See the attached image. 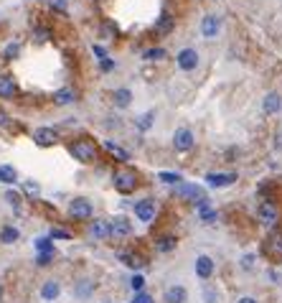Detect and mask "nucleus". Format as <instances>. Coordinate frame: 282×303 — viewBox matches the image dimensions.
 Listing matches in <instances>:
<instances>
[{
  "label": "nucleus",
  "mask_w": 282,
  "mask_h": 303,
  "mask_svg": "<svg viewBox=\"0 0 282 303\" xmlns=\"http://www.w3.org/2000/svg\"><path fill=\"white\" fill-rule=\"evenodd\" d=\"M112 184L120 194H130V191L138 189V171H133L127 166H120V168L112 171Z\"/></svg>",
  "instance_id": "obj_1"
},
{
  "label": "nucleus",
  "mask_w": 282,
  "mask_h": 303,
  "mask_svg": "<svg viewBox=\"0 0 282 303\" xmlns=\"http://www.w3.org/2000/svg\"><path fill=\"white\" fill-rule=\"evenodd\" d=\"M69 151L79 163H94L97 155H99L97 146H94V140H89V138H79V140H74Z\"/></svg>",
  "instance_id": "obj_2"
},
{
  "label": "nucleus",
  "mask_w": 282,
  "mask_h": 303,
  "mask_svg": "<svg viewBox=\"0 0 282 303\" xmlns=\"http://www.w3.org/2000/svg\"><path fill=\"white\" fill-rule=\"evenodd\" d=\"M257 217H259V222H262L265 227H275V225L280 222V209H277L275 201H262V204L257 207Z\"/></svg>",
  "instance_id": "obj_3"
},
{
  "label": "nucleus",
  "mask_w": 282,
  "mask_h": 303,
  "mask_svg": "<svg viewBox=\"0 0 282 303\" xmlns=\"http://www.w3.org/2000/svg\"><path fill=\"white\" fill-rule=\"evenodd\" d=\"M69 217L71 219H81V222L92 219V204L86 199H74L69 204Z\"/></svg>",
  "instance_id": "obj_4"
},
{
  "label": "nucleus",
  "mask_w": 282,
  "mask_h": 303,
  "mask_svg": "<svg viewBox=\"0 0 282 303\" xmlns=\"http://www.w3.org/2000/svg\"><path fill=\"white\" fill-rule=\"evenodd\" d=\"M176 194H178V196L191 199L193 204H199V201H204V199H206L204 189H201V186H196V184H178V186H176Z\"/></svg>",
  "instance_id": "obj_5"
},
{
  "label": "nucleus",
  "mask_w": 282,
  "mask_h": 303,
  "mask_svg": "<svg viewBox=\"0 0 282 303\" xmlns=\"http://www.w3.org/2000/svg\"><path fill=\"white\" fill-rule=\"evenodd\" d=\"M193 143H196V138H193V133L188 130V128H181V130H176V135H173V146H176V151L186 153L193 148Z\"/></svg>",
  "instance_id": "obj_6"
},
{
  "label": "nucleus",
  "mask_w": 282,
  "mask_h": 303,
  "mask_svg": "<svg viewBox=\"0 0 282 303\" xmlns=\"http://www.w3.org/2000/svg\"><path fill=\"white\" fill-rule=\"evenodd\" d=\"M176 62H178V67H181L183 72H193V69L199 67V51H196V49H183V51L176 56Z\"/></svg>",
  "instance_id": "obj_7"
},
{
  "label": "nucleus",
  "mask_w": 282,
  "mask_h": 303,
  "mask_svg": "<svg viewBox=\"0 0 282 303\" xmlns=\"http://www.w3.org/2000/svg\"><path fill=\"white\" fill-rule=\"evenodd\" d=\"M135 217L140 222H153L155 219V201L153 199H142L135 204Z\"/></svg>",
  "instance_id": "obj_8"
},
{
  "label": "nucleus",
  "mask_w": 282,
  "mask_h": 303,
  "mask_svg": "<svg viewBox=\"0 0 282 303\" xmlns=\"http://www.w3.org/2000/svg\"><path fill=\"white\" fill-rule=\"evenodd\" d=\"M219 31H221V18H219V15H206V18L201 21V33H204L206 38H216Z\"/></svg>",
  "instance_id": "obj_9"
},
{
  "label": "nucleus",
  "mask_w": 282,
  "mask_h": 303,
  "mask_svg": "<svg viewBox=\"0 0 282 303\" xmlns=\"http://www.w3.org/2000/svg\"><path fill=\"white\" fill-rule=\"evenodd\" d=\"M33 140L38 143V146H54L56 140H59V135H56V130L54 128H38L36 133H33Z\"/></svg>",
  "instance_id": "obj_10"
},
{
  "label": "nucleus",
  "mask_w": 282,
  "mask_h": 303,
  "mask_svg": "<svg viewBox=\"0 0 282 303\" xmlns=\"http://www.w3.org/2000/svg\"><path fill=\"white\" fill-rule=\"evenodd\" d=\"M213 273V260L209 255H199L196 257V275L201 278V280H209Z\"/></svg>",
  "instance_id": "obj_11"
},
{
  "label": "nucleus",
  "mask_w": 282,
  "mask_h": 303,
  "mask_svg": "<svg viewBox=\"0 0 282 303\" xmlns=\"http://www.w3.org/2000/svg\"><path fill=\"white\" fill-rule=\"evenodd\" d=\"M112 234V227H110V222H104V219H94L92 225H89V237H94V239H107Z\"/></svg>",
  "instance_id": "obj_12"
},
{
  "label": "nucleus",
  "mask_w": 282,
  "mask_h": 303,
  "mask_svg": "<svg viewBox=\"0 0 282 303\" xmlns=\"http://www.w3.org/2000/svg\"><path fill=\"white\" fill-rule=\"evenodd\" d=\"M206 181H209V186H213V189H224V186H231L236 181V173H209Z\"/></svg>",
  "instance_id": "obj_13"
},
{
  "label": "nucleus",
  "mask_w": 282,
  "mask_h": 303,
  "mask_svg": "<svg viewBox=\"0 0 282 303\" xmlns=\"http://www.w3.org/2000/svg\"><path fill=\"white\" fill-rule=\"evenodd\" d=\"M262 110H265L267 115H277L282 110V97L277 92H270V94L262 99Z\"/></svg>",
  "instance_id": "obj_14"
},
{
  "label": "nucleus",
  "mask_w": 282,
  "mask_h": 303,
  "mask_svg": "<svg viewBox=\"0 0 282 303\" xmlns=\"http://www.w3.org/2000/svg\"><path fill=\"white\" fill-rule=\"evenodd\" d=\"M110 227H112V234H117V237H130L133 234V225L125 217H115V222H110Z\"/></svg>",
  "instance_id": "obj_15"
},
{
  "label": "nucleus",
  "mask_w": 282,
  "mask_h": 303,
  "mask_svg": "<svg viewBox=\"0 0 282 303\" xmlns=\"http://www.w3.org/2000/svg\"><path fill=\"white\" fill-rule=\"evenodd\" d=\"M18 94V87H15V82H13V76H0V97L3 99H13Z\"/></svg>",
  "instance_id": "obj_16"
},
{
  "label": "nucleus",
  "mask_w": 282,
  "mask_h": 303,
  "mask_svg": "<svg viewBox=\"0 0 282 303\" xmlns=\"http://www.w3.org/2000/svg\"><path fill=\"white\" fill-rule=\"evenodd\" d=\"M165 303H186V298H188V293H186V288L183 286H170L168 291H165Z\"/></svg>",
  "instance_id": "obj_17"
},
{
  "label": "nucleus",
  "mask_w": 282,
  "mask_h": 303,
  "mask_svg": "<svg viewBox=\"0 0 282 303\" xmlns=\"http://www.w3.org/2000/svg\"><path fill=\"white\" fill-rule=\"evenodd\" d=\"M59 293H61V286H59L56 280H49V283H44V288H41V298H44V301H54V298H59Z\"/></svg>",
  "instance_id": "obj_18"
},
{
  "label": "nucleus",
  "mask_w": 282,
  "mask_h": 303,
  "mask_svg": "<svg viewBox=\"0 0 282 303\" xmlns=\"http://www.w3.org/2000/svg\"><path fill=\"white\" fill-rule=\"evenodd\" d=\"M265 247H267V252H270V255H277V257H282V232H272Z\"/></svg>",
  "instance_id": "obj_19"
},
{
  "label": "nucleus",
  "mask_w": 282,
  "mask_h": 303,
  "mask_svg": "<svg viewBox=\"0 0 282 303\" xmlns=\"http://www.w3.org/2000/svg\"><path fill=\"white\" fill-rule=\"evenodd\" d=\"M74 99H76V92H74L71 87H61V89L54 94V102H56V105H71Z\"/></svg>",
  "instance_id": "obj_20"
},
{
  "label": "nucleus",
  "mask_w": 282,
  "mask_h": 303,
  "mask_svg": "<svg viewBox=\"0 0 282 303\" xmlns=\"http://www.w3.org/2000/svg\"><path fill=\"white\" fill-rule=\"evenodd\" d=\"M155 247H158V252H170V250H176V237L163 234V237L155 239Z\"/></svg>",
  "instance_id": "obj_21"
},
{
  "label": "nucleus",
  "mask_w": 282,
  "mask_h": 303,
  "mask_svg": "<svg viewBox=\"0 0 282 303\" xmlns=\"http://www.w3.org/2000/svg\"><path fill=\"white\" fill-rule=\"evenodd\" d=\"M15 181H18L15 168H13V166H0V184L10 186V184H15Z\"/></svg>",
  "instance_id": "obj_22"
},
{
  "label": "nucleus",
  "mask_w": 282,
  "mask_h": 303,
  "mask_svg": "<svg viewBox=\"0 0 282 303\" xmlns=\"http://www.w3.org/2000/svg\"><path fill=\"white\" fill-rule=\"evenodd\" d=\"M112 99H115V105H117V107H127V105H130V99H133V92H130V89H115Z\"/></svg>",
  "instance_id": "obj_23"
},
{
  "label": "nucleus",
  "mask_w": 282,
  "mask_h": 303,
  "mask_svg": "<svg viewBox=\"0 0 282 303\" xmlns=\"http://www.w3.org/2000/svg\"><path fill=\"white\" fill-rule=\"evenodd\" d=\"M122 262H125L127 268L138 270V268L145 265V257H142V255H135V252H125V255H122Z\"/></svg>",
  "instance_id": "obj_24"
},
{
  "label": "nucleus",
  "mask_w": 282,
  "mask_h": 303,
  "mask_svg": "<svg viewBox=\"0 0 282 303\" xmlns=\"http://www.w3.org/2000/svg\"><path fill=\"white\" fill-rule=\"evenodd\" d=\"M18 237H20V232L15 227H3V232H0V242L3 245H13Z\"/></svg>",
  "instance_id": "obj_25"
},
{
  "label": "nucleus",
  "mask_w": 282,
  "mask_h": 303,
  "mask_svg": "<svg viewBox=\"0 0 282 303\" xmlns=\"http://www.w3.org/2000/svg\"><path fill=\"white\" fill-rule=\"evenodd\" d=\"M104 146H107V151L112 153V155H115V158H117V160H122V163H125V160H130V153H127V151H122V148H120V146H115V143H112V140H107V143H104Z\"/></svg>",
  "instance_id": "obj_26"
},
{
  "label": "nucleus",
  "mask_w": 282,
  "mask_h": 303,
  "mask_svg": "<svg viewBox=\"0 0 282 303\" xmlns=\"http://www.w3.org/2000/svg\"><path fill=\"white\" fill-rule=\"evenodd\" d=\"M170 28H173V18H170L168 13H165V15H160V21H158V26H155V33H160V36H163V33H168Z\"/></svg>",
  "instance_id": "obj_27"
},
{
  "label": "nucleus",
  "mask_w": 282,
  "mask_h": 303,
  "mask_svg": "<svg viewBox=\"0 0 282 303\" xmlns=\"http://www.w3.org/2000/svg\"><path fill=\"white\" fill-rule=\"evenodd\" d=\"M160 59H165V49L155 46V49H147L145 51V62H160Z\"/></svg>",
  "instance_id": "obj_28"
},
{
  "label": "nucleus",
  "mask_w": 282,
  "mask_h": 303,
  "mask_svg": "<svg viewBox=\"0 0 282 303\" xmlns=\"http://www.w3.org/2000/svg\"><path fill=\"white\" fill-rule=\"evenodd\" d=\"M153 117H155V112H145V115H140V117L135 120V125H138L140 130H150V128H153Z\"/></svg>",
  "instance_id": "obj_29"
},
{
  "label": "nucleus",
  "mask_w": 282,
  "mask_h": 303,
  "mask_svg": "<svg viewBox=\"0 0 282 303\" xmlns=\"http://www.w3.org/2000/svg\"><path fill=\"white\" fill-rule=\"evenodd\" d=\"M199 217H201V222H204V225H213V222L219 219V214H216L213 209H209V207L199 209Z\"/></svg>",
  "instance_id": "obj_30"
},
{
  "label": "nucleus",
  "mask_w": 282,
  "mask_h": 303,
  "mask_svg": "<svg viewBox=\"0 0 282 303\" xmlns=\"http://www.w3.org/2000/svg\"><path fill=\"white\" fill-rule=\"evenodd\" d=\"M36 250H38V252H54L51 237H38V239H36Z\"/></svg>",
  "instance_id": "obj_31"
},
{
  "label": "nucleus",
  "mask_w": 282,
  "mask_h": 303,
  "mask_svg": "<svg viewBox=\"0 0 282 303\" xmlns=\"http://www.w3.org/2000/svg\"><path fill=\"white\" fill-rule=\"evenodd\" d=\"M158 178H160V181H163V184H170V186H173V184H176V186H178V184H181V181H183V176H181V173H160V176H158Z\"/></svg>",
  "instance_id": "obj_32"
},
{
  "label": "nucleus",
  "mask_w": 282,
  "mask_h": 303,
  "mask_svg": "<svg viewBox=\"0 0 282 303\" xmlns=\"http://www.w3.org/2000/svg\"><path fill=\"white\" fill-rule=\"evenodd\" d=\"M92 291H94V283H89V280H81V283H79V288H76V293H79V296H89Z\"/></svg>",
  "instance_id": "obj_33"
},
{
  "label": "nucleus",
  "mask_w": 282,
  "mask_h": 303,
  "mask_svg": "<svg viewBox=\"0 0 282 303\" xmlns=\"http://www.w3.org/2000/svg\"><path fill=\"white\" fill-rule=\"evenodd\" d=\"M51 260H54V252H38V257H36V262H38L41 268H46Z\"/></svg>",
  "instance_id": "obj_34"
},
{
  "label": "nucleus",
  "mask_w": 282,
  "mask_h": 303,
  "mask_svg": "<svg viewBox=\"0 0 282 303\" xmlns=\"http://www.w3.org/2000/svg\"><path fill=\"white\" fill-rule=\"evenodd\" d=\"M18 51H20V46H18V44H8V46H5V59H15V56H18Z\"/></svg>",
  "instance_id": "obj_35"
},
{
  "label": "nucleus",
  "mask_w": 282,
  "mask_h": 303,
  "mask_svg": "<svg viewBox=\"0 0 282 303\" xmlns=\"http://www.w3.org/2000/svg\"><path fill=\"white\" fill-rule=\"evenodd\" d=\"M130 286H133V291H135V293H140L142 286H145V278H142V275H135V278L130 280Z\"/></svg>",
  "instance_id": "obj_36"
},
{
  "label": "nucleus",
  "mask_w": 282,
  "mask_h": 303,
  "mask_svg": "<svg viewBox=\"0 0 282 303\" xmlns=\"http://www.w3.org/2000/svg\"><path fill=\"white\" fill-rule=\"evenodd\" d=\"M49 36H51V33H49L46 28H36V31H33V38H36V41H49Z\"/></svg>",
  "instance_id": "obj_37"
},
{
  "label": "nucleus",
  "mask_w": 282,
  "mask_h": 303,
  "mask_svg": "<svg viewBox=\"0 0 282 303\" xmlns=\"http://www.w3.org/2000/svg\"><path fill=\"white\" fill-rule=\"evenodd\" d=\"M5 199L10 201V207H15V209L20 207V196H18V194H13V191H8V194H5Z\"/></svg>",
  "instance_id": "obj_38"
},
{
  "label": "nucleus",
  "mask_w": 282,
  "mask_h": 303,
  "mask_svg": "<svg viewBox=\"0 0 282 303\" xmlns=\"http://www.w3.org/2000/svg\"><path fill=\"white\" fill-rule=\"evenodd\" d=\"M133 303H153V296H147V293H135V298H133Z\"/></svg>",
  "instance_id": "obj_39"
},
{
  "label": "nucleus",
  "mask_w": 282,
  "mask_h": 303,
  "mask_svg": "<svg viewBox=\"0 0 282 303\" xmlns=\"http://www.w3.org/2000/svg\"><path fill=\"white\" fill-rule=\"evenodd\" d=\"M38 191H41V189H38V184H33V181H28V184H26V194L38 196Z\"/></svg>",
  "instance_id": "obj_40"
},
{
  "label": "nucleus",
  "mask_w": 282,
  "mask_h": 303,
  "mask_svg": "<svg viewBox=\"0 0 282 303\" xmlns=\"http://www.w3.org/2000/svg\"><path fill=\"white\" fill-rule=\"evenodd\" d=\"M51 239H69V232H64V229H51Z\"/></svg>",
  "instance_id": "obj_41"
},
{
  "label": "nucleus",
  "mask_w": 282,
  "mask_h": 303,
  "mask_svg": "<svg viewBox=\"0 0 282 303\" xmlns=\"http://www.w3.org/2000/svg\"><path fill=\"white\" fill-rule=\"evenodd\" d=\"M242 268H244V270H252V268H254V255H247V257L242 260Z\"/></svg>",
  "instance_id": "obj_42"
},
{
  "label": "nucleus",
  "mask_w": 282,
  "mask_h": 303,
  "mask_svg": "<svg viewBox=\"0 0 282 303\" xmlns=\"http://www.w3.org/2000/svg\"><path fill=\"white\" fill-rule=\"evenodd\" d=\"M102 69H104V72H110V69H115V64H112L110 59H102Z\"/></svg>",
  "instance_id": "obj_43"
},
{
  "label": "nucleus",
  "mask_w": 282,
  "mask_h": 303,
  "mask_svg": "<svg viewBox=\"0 0 282 303\" xmlns=\"http://www.w3.org/2000/svg\"><path fill=\"white\" fill-rule=\"evenodd\" d=\"M94 54H97L99 59H107V56H104V49H102V46H94Z\"/></svg>",
  "instance_id": "obj_44"
},
{
  "label": "nucleus",
  "mask_w": 282,
  "mask_h": 303,
  "mask_svg": "<svg viewBox=\"0 0 282 303\" xmlns=\"http://www.w3.org/2000/svg\"><path fill=\"white\" fill-rule=\"evenodd\" d=\"M206 301H209V303H216V296H213V291H206Z\"/></svg>",
  "instance_id": "obj_45"
},
{
  "label": "nucleus",
  "mask_w": 282,
  "mask_h": 303,
  "mask_svg": "<svg viewBox=\"0 0 282 303\" xmlns=\"http://www.w3.org/2000/svg\"><path fill=\"white\" fill-rule=\"evenodd\" d=\"M0 125H8V115H3V112H0Z\"/></svg>",
  "instance_id": "obj_46"
},
{
  "label": "nucleus",
  "mask_w": 282,
  "mask_h": 303,
  "mask_svg": "<svg viewBox=\"0 0 282 303\" xmlns=\"http://www.w3.org/2000/svg\"><path fill=\"white\" fill-rule=\"evenodd\" d=\"M236 303H257V301H254V298H239Z\"/></svg>",
  "instance_id": "obj_47"
},
{
  "label": "nucleus",
  "mask_w": 282,
  "mask_h": 303,
  "mask_svg": "<svg viewBox=\"0 0 282 303\" xmlns=\"http://www.w3.org/2000/svg\"><path fill=\"white\" fill-rule=\"evenodd\" d=\"M0 301H3V286H0Z\"/></svg>",
  "instance_id": "obj_48"
}]
</instances>
